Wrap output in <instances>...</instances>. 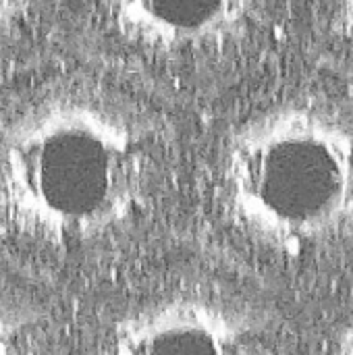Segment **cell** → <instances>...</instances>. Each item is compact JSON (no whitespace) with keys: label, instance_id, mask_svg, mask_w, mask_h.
I'll return each mask as SVG.
<instances>
[{"label":"cell","instance_id":"3957f363","mask_svg":"<svg viewBox=\"0 0 353 355\" xmlns=\"http://www.w3.org/2000/svg\"><path fill=\"white\" fill-rule=\"evenodd\" d=\"M110 29L156 58L198 60L239 46L268 0H102Z\"/></svg>","mask_w":353,"mask_h":355},{"label":"cell","instance_id":"6da1fadb","mask_svg":"<svg viewBox=\"0 0 353 355\" xmlns=\"http://www.w3.org/2000/svg\"><path fill=\"white\" fill-rule=\"evenodd\" d=\"M150 119L92 83H58L0 127V220L12 235L77 245L125 227L156 164Z\"/></svg>","mask_w":353,"mask_h":355},{"label":"cell","instance_id":"52a82bcc","mask_svg":"<svg viewBox=\"0 0 353 355\" xmlns=\"http://www.w3.org/2000/svg\"><path fill=\"white\" fill-rule=\"evenodd\" d=\"M331 15L337 33L353 48V0H333Z\"/></svg>","mask_w":353,"mask_h":355},{"label":"cell","instance_id":"7a4b0ae2","mask_svg":"<svg viewBox=\"0 0 353 355\" xmlns=\"http://www.w3.org/2000/svg\"><path fill=\"white\" fill-rule=\"evenodd\" d=\"M218 202L250 239L302 252L353 227V110L312 98L268 104L223 139Z\"/></svg>","mask_w":353,"mask_h":355},{"label":"cell","instance_id":"5b68a950","mask_svg":"<svg viewBox=\"0 0 353 355\" xmlns=\"http://www.w3.org/2000/svg\"><path fill=\"white\" fill-rule=\"evenodd\" d=\"M35 318L12 300L0 297V355H37Z\"/></svg>","mask_w":353,"mask_h":355},{"label":"cell","instance_id":"ba28073f","mask_svg":"<svg viewBox=\"0 0 353 355\" xmlns=\"http://www.w3.org/2000/svg\"><path fill=\"white\" fill-rule=\"evenodd\" d=\"M333 355H353V320L337 335Z\"/></svg>","mask_w":353,"mask_h":355},{"label":"cell","instance_id":"8992f818","mask_svg":"<svg viewBox=\"0 0 353 355\" xmlns=\"http://www.w3.org/2000/svg\"><path fill=\"white\" fill-rule=\"evenodd\" d=\"M35 0H0V48L6 46L33 15Z\"/></svg>","mask_w":353,"mask_h":355},{"label":"cell","instance_id":"277c9868","mask_svg":"<svg viewBox=\"0 0 353 355\" xmlns=\"http://www.w3.org/2000/svg\"><path fill=\"white\" fill-rule=\"evenodd\" d=\"M106 355H262L252 322L204 295H175L139 306L110 331Z\"/></svg>","mask_w":353,"mask_h":355}]
</instances>
